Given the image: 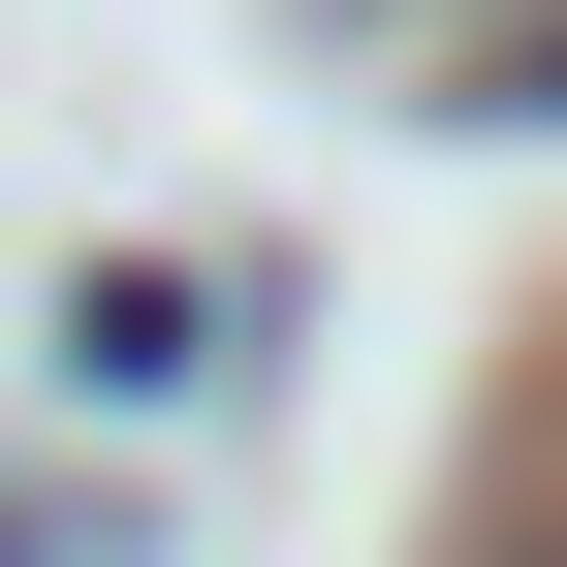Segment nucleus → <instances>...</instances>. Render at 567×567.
<instances>
[{
  "mask_svg": "<svg viewBox=\"0 0 567 567\" xmlns=\"http://www.w3.org/2000/svg\"><path fill=\"white\" fill-rule=\"evenodd\" d=\"M442 95H473V126H567V0H505V32H473Z\"/></svg>",
  "mask_w": 567,
  "mask_h": 567,
  "instance_id": "f257e3e1",
  "label": "nucleus"
}]
</instances>
